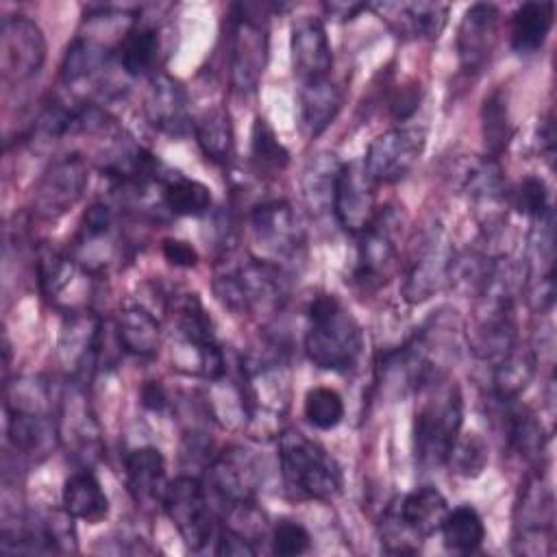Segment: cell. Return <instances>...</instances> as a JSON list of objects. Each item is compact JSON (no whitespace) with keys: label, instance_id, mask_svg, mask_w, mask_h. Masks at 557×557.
<instances>
[{"label":"cell","instance_id":"1","mask_svg":"<svg viewBox=\"0 0 557 557\" xmlns=\"http://www.w3.org/2000/svg\"><path fill=\"white\" fill-rule=\"evenodd\" d=\"M305 352L322 370L344 372L352 368L363 348V333L352 313L335 294H320L307 309Z\"/></svg>","mask_w":557,"mask_h":557},{"label":"cell","instance_id":"2","mask_svg":"<svg viewBox=\"0 0 557 557\" xmlns=\"http://www.w3.org/2000/svg\"><path fill=\"white\" fill-rule=\"evenodd\" d=\"M426 398L413 416V453L424 468L444 466L455 440L461 433L463 400L455 383L442 379L420 389Z\"/></svg>","mask_w":557,"mask_h":557},{"label":"cell","instance_id":"3","mask_svg":"<svg viewBox=\"0 0 557 557\" xmlns=\"http://www.w3.org/2000/svg\"><path fill=\"white\" fill-rule=\"evenodd\" d=\"M278 463L285 485L302 498L329 500L342 490L337 461L300 431L278 435Z\"/></svg>","mask_w":557,"mask_h":557},{"label":"cell","instance_id":"4","mask_svg":"<svg viewBox=\"0 0 557 557\" xmlns=\"http://www.w3.org/2000/svg\"><path fill=\"white\" fill-rule=\"evenodd\" d=\"M213 292L235 313H257L281 305L287 278L281 265L252 257L235 268L215 272Z\"/></svg>","mask_w":557,"mask_h":557},{"label":"cell","instance_id":"5","mask_svg":"<svg viewBox=\"0 0 557 557\" xmlns=\"http://www.w3.org/2000/svg\"><path fill=\"white\" fill-rule=\"evenodd\" d=\"M163 511L176 527L185 546L200 550L213 537L215 520L202 483L194 476H176L165 485L161 498Z\"/></svg>","mask_w":557,"mask_h":557},{"label":"cell","instance_id":"6","mask_svg":"<svg viewBox=\"0 0 557 557\" xmlns=\"http://www.w3.org/2000/svg\"><path fill=\"white\" fill-rule=\"evenodd\" d=\"M89 181L87 161L78 154L54 159L39 176L33 191V211L41 220L65 215L83 196Z\"/></svg>","mask_w":557,"mask_h":557},{"label":"cell","instance_id":"7","mask_svg":"<svg viewBox=\"0 0 557 557\" xmlns=\"http://www.w3.org/2000/svg\"><path fill=\"white\" fill-rule=\"evenodd\" d=\"M426 135L418 126H398L381 133L368 146L363 170L372 183H398L420 161Z\"/></svg>","mask_w":557,"mask_h":557},{"label":"cell","instance_id":"8","mask_svg":"<svg viewBox=\"0 0 557 557\" xmlns=\"http://www.w3.org/2000/svg\"><path fill=\"white\" fill-rule=\"evenodd\" d=\"M516 553L522 555H544L550 553L553 544V492L540 474L527 479L516 503Z\"/></svg>","mask_w":557,"mask_h":557},{"label":"cell","instance_id":"9","mask_svg":"<svg viewBox=\"0 0 557 557\" xmlns=\"http://www.w3.org/2000/svg\"><path fill=\"white\" fill-rule=\"evenodd\" d=\"M46 61V39L41 28L26 15H9L0 26V70L2 81L20 85L33 78Z\"/></svg>","mask_w":557,"mask_h":557},{"label":"cell","instance_id":"10","mask_svg":"<svg viewBox=\"0 0 557 557\" xmlns=\"http://www.w3.org/2000/svg\"><path fill=\"white\" fill-rule=\"evenodd\" d=\"M396 224L398 220L389 207L379 209L370 226L357 235L359 257L352 281L366 292L385 285L396 268Z\"/></svg>","mask_w":557,"mask_h":557},{"label":"cell","instance_id":"11","mask_svg":"<svg viewBox=\"0 0 557 557\" xmlns=\"http://www.w3.org/2000/svg\"><path fill=\"white\" fill-rule=\"evenodd\" d=\"M231 30V83L239 94H252L268 63V28L246 7H235Z\"/></svg>","mask_w":557,"mask_h":557},{"label":"cell","instance_id":"12","mask_svg":"<svg viewBox=\"0 0 557 557\" xmlns=\"http://www.w3.org/2000/svg\"><path fill=\"white\" fill-rule=\"evenodd\" d=\"M252 239L261 248L263 261L281 263L298 255L302 246V231L298 218L285 200H268L250 213Z\"/></svg>","mask_w":557,"mask_h":557},{"label":"cell","instance_id":"13","mask_svg":"<svg viewBox=\"0 0 557 557\" xmlns=\"http://www.w3.org/2000/svg\"><path fill=\"white\" fill-rule=\"evenodd\" d=\"M57 431H59V440L76 461L87 466L100 457L102 453L100 426L89 405L85 403L83 392L76 385L70 389V394L61 396Z\"/></svg>","mask_w":557,"mask_h":557},{"label":"cell","instance_id":"14","mask_svg":"<svg viewBox=\"0 0 557 557\" xmlns=\"http://www.w3.org/2000/svg\"><path fill=\"white\" fill-rule=\"evenodd\" d=\"M453 252L448 244H444L442 228H433L422 244L416 246V255L409 263L403 296L409 302H422L431 298L444 283H448Z\"/></svg>","mask_w":557,"mask_h":557},{"label":"cell","instance_id":"15","mask_svg":"<svg viewBox=\"0 0 557 557\" xmlns=\"http://www.w3.org/2000/svg\"><path fill=\"white\" fill-rule=\"evenodd\" d=\"M117 250L113 211L104 202H94L78 226L72 257L89 274L102 272Z\"/></svg>","mask_w":557,"mask_h":557},{"label":"cell","instance_id":"16","mask_svg":"<svg viewBox=\"0 0 557 557\" xmlns=\"http://www.w3.org/2000/svg\"><path fill=\"white\" fill-rule=\"evenodd\" d=\"M372 185L374 183L363 168H357L355 163H342L335 187L333 213L339 226L352 235L363 233L379 211L374 207Z\"/></svg>","mask_w":557,"mask_h":557},{"label":"cell","instance_id":"17","mask_svg":"<svg viewBox=\"0 0 557 557\" xmlns=\"http://www.w3.org/2000/svg\"><path fill=\"white\" fill-rule=\"evenodd\" d=\"M500 13L494 4H472L457 28V57L466 72H481L498 39Z\"/></svg>","mask_w":557,"mask_h":557},{"label":"cell","instance_id":"18","mask_svg":"<svg viewBox=\"0 0 557 557\" xmlns=\"http://www.w3.org/2000/svg\"><path fill=\"white\" fill-rule=\"evenodd\" d=\"M289 50L294 74L302 83L329 76L333 67V50L324 24L318 17L302 15L294 22Z\"/></svg>","mask_w":557,"mask_h":557},{"label":"cell","instance_id":"19","mask_svg":"<svg viewBox=\"0 0 557 557\" xmlns=\"http://www.w3.org/2000/svg\"><path fill=\"white\" fill-rule=\"evenodd\" d=\"M7 437L15 453L26 459H44L59 440L57 418L46 409L7 407Z\"/></svg>","mask_w":557,"mask_h":557},{"label":"cell","instance_id":"20","mask_svg":"<svg viewBox=\"0 0 557 557\" xmlns=\"http://www.w3.org/2000/svg\"><path fill=\"white\" fill-rule=\"evenodd\" d=\"M100 322L87 311L70 313L59 337V359L72 379L85 376L98 359Z\"/></svg>","mask_w":557,"mask_h":557},{"label":"cell","instance_id":"21","mask_svg":"<svg viewBox=\"0 0 557 557\" xmlns=\"http://www.w3.org/2000/svg\"><path fill=\"white\" fill-rule=\"evenodd\" d=\"M146 115L159 131L185 135L191 128L185 87L170 74H154L146 94Z\"/></svg>","mask_w":557,"mask_h":557},{"label":"cell","instance_id":"22","mask_svg":"<svg viewBox=\"0 0 557 557\" xmlns=\"http://www.w3.org/2000/svg\"><path fill=\"white\" fill-rule=\"evenodd\" d=\"M368 9L405 37L437 39L448 17V7L440 2H379Z\"/></svg>","mask_w":557,"mask_h":557},{"label":"cell","instance_id":"23","mask_svg":"<svg viewBox=\"0 0 557 557\" xmlns=\"http://www.w3.org/2000/svg\"><path fill=\"white\" fill-rule=\"evenodd\" d=\"M209 485L226 507L250 503L257 485V466L239 448L224 450L209 466Z\"/></svg>","mask_w":557,"mask_h":557},{"label":"cell","instance_id":"24","mask_svg":"<svg viewBox=\"0 0 557 557\" xmlns=\"http://www.w3.org/2000/svg\"><path fill=\"white\" fill-rule=\"evenodd\" d=\"M448 511L444 494L433 485H422L409 492L400 505H396L394 520L416 540L429 537L440 531Z\"/></svg>","mask_w":557,"mask_h":557},{"label":"cell","instance_id":"25","mask_svg":"<svg viewBox=\"0 0 557 557\" xmlns=\"http://www.w3.org/2000/svg\"><path fill=\"white\" fill-rule=\"evenodd\" d=\"M339 170L342 161L333 152H318L305 165L300 189L305 207L313 218H322L333 211Z\"/></svg>","mask_w":557,"mask_h":557},{"label":"cell","instance_id":"26","mask_svg":"<svg viewBox=\"0 0 557 557\" xmlns=\"http://www.w3.org/2000/svg\"><path fill=\"white\" fill-rule=\"evenodd\" d=\"M300 102V124L309 137H318L342 109V91L326 76L318 81H307L298 94Z\"/></svg>","mask_w":557,"mask_h":557},{"label":"cell","instance_id":"27","mask_svg":"<svg viewBox=\"0 0 557 557\" xmlns=\"http://www.w3.org/2000/svg\"><path fill=\"white\" fill-rule=\"evenodd\" d=\"M126 485L137 503L163 498L165 485V459L154 446H139L124 459Z\"/></svg>","mask_w":557,"mask_h":557},{"label":"cell","instance_id":"28","mask_svg":"<svg viewBox=\"0 0 557 557\" xmlns=\"http://www.w3.org/2000/svg\"><path fill=\"white\" fill-rule=\"evenodd\" d=\"M496 403L503 407V431L509 448L527 461H540L546 446L542 422L531 411L516 405V400Z\"/></svg>","mask_w":557,"mask_h":557},{"label":"cell","instance_id":"29","mask_svg":"<svg viewBox=\"0 0 557 557\" xmlns=\"http://www.w3.org/2000/svg\"><path fill=\"white\" fill-rule=\"evenodd\" d=\"M161 50L159 26L152 22L135 20L117 44V63L128 76H139L154 67Z\"/></svg>","mask_w":557,"mask_h":557},{"label":"cell","instance_id":"30","mask_svg":"<svg viewBox=\"0 0 557 557\" xmlns=\"http://www.w3.org/2000/svg\"><path fill=\"white\" fill-rule=\"evenodd\" d=\"M63 511L72 518L98 524L109 513V498L100 485V481L89 472H74L63 485Z\"/></svg>","mask_w":557,"mask_h":557},{"label":"cell","instance_id":"31","mask_svg":"<svg viewBox=\"0 0 557 557\" xmlns=\"http://www.w3.org/2000/svg\"><path fill=\"white\" fill-rule=\"evenodd\" d=\"M115 335L122 350L137 357H150L159 348L161 324L148 309L128 305L117 313Z\"/></svg>","mask_w":557,"mask_h":557},{"label":"cell","instance_id":"32","mask_svg":"<svg viewBox=\"0 0 557 557\" xmlns=\"http://www.w3.org/2000/svg\"><path fill=\"white\" fill-rule=\"evenodd\" d=\"M555 17L553 2H524L511 15V48L518 54H533L537 52L550 28Z\"/></svg>","mask_w":557,"mask_h":557},{"label":"cell","instance_id":"33","mask_svg":"<svg viewBox=\"0 0 557 557\" xmlns=\"http://www.w3.org/2000/svg\"><path fill=\"white\" fill-rule=\"evenodd\" d=\"M161 187V205L172 215H202L209 211L213 198L211 189L200 181L187 178L181 172L159 174Z\"/></svg>","mask_w":557,"mask_h":557},{"label":"cell","instance_id":"34","mask_svg":"<svg viewBox=\"0 0 557 557\" xmlns=\"http://www.w3.org/2000/svg\"><path fill=\"white\" fill-rule=\"evenodd\" d=\"M535 352L531 348L513 346L505 357L494 366L492 374V394L496 400H516L520 392L527 389L535 374Z\"/></svg>","mask_w":557,"mask_h":557},{"label":"cell","instance_id":"35","mask_svg":"<svg viewBox=\"0 0 557 557\" xmlns=\"http://www.w3.org/2000/svg\"><path fill=\"white\" fill-rule=\"evenodd\" d=\"M196 141L202 154L213 163H228L233 157V124L224 107L209 109L196 124Z\"/></svg>","mask_w":557,"mask_h":557},{"label":"cell","instance_id":"36","mask_svg":"<svg viewBox=\"0 0 557 557\" xmlns=\"http://www.w3.org/2000/svg\"><path fill=\"white\" fill-rule=\"evenodd\" d=\"M481 135L490 159H498L511 139V122L503 89H494L481 104Z\"/></svg>","mask_w":557,"mask_h":557},{"label":"cell","instance_id":"37","mask_svg":"<svg viewBox=\"0 0 557 557\" xmlns=\"http://www.w3.org/2000/svg\"><path fill=\"white\" fill-rule=\"evenodd\" d=\"M440 531L446 548L455 553H474L485 537L483 520L470 505H459L453 511L448 509Z\"/></svg>","mask_w":557,"mask_h":557},{"label":"cell","instance_id":"38","mask_svg":"<svg viewBox=\"0 0 557 557\" xmlns=\"http://www.w3.org/2000/svg\"><path fill=\"white\" fill-rule=\"evenodd\" d=\"M109 57L111 52L107 46L89 37H76L65 50V57L61 63V81L67 87L78 81H85L94 76L98 70H102Z\"/></svg>","mask_w":557,"mask_h":557},{"label":"cell","instance_id":"39","mask_svg":"<svg viewBox=\"0 0 557 557\" xmlns=\"http://www.w3.org/2000/svg\"><path fill=\"white\" fill-rule=\"evenodd\" d=\"M250 163L259 176H272L287 168L289 152L285 146L276 139L272 126L257 117L250 133Z\"/></svg>","mask_w":557,"mask_h":557},{"label":"cell","instance_id":"40","mask_svg":"<svg viewBox=\"0 0 557 557\" xmlns=\"http://www.w3.org/2000/svg\"><path fill=\"white\" fill-rule=\"evenodd\" d=\"M305 418L320 431L335 429L344 418V400L333 387H311L305 396Z\"/></svg>","mask_w":557,"mask_h":557},{"label":"cell","instance_id":"41","mask_svg":"<svg viewBox=\"0 0 557 557\" xmlns=\"http://www.w3.org/2000/svg\"><path fill=\"white\" fill-rule=\"evenodd\" d=\"M446 463L453 468V472L461 474V476H479L487 463V446L485 442L470 433V435H461L455 440Z\"/></svg>","mask_w":557,"mask_h":557},{"label":"cell","instance_id":"42","mask_svg":"<svg viewBox=\"0 0 557 557\" xmlns=\"http://www.w3.org/2000/svg\"><path fill=\"white\" fill-rule=\"evenodd\" d=\"M513 207L522 213L529 215L533 220L550 213V205H548V187L544 183V178L540 176H524L520 181V185L516 187L513 196H511Z\"/></svg>","mask_w":557,"mask_h":557},{"label":"cell","instance_id":"43","mask_svg":"<svg viewBox=\"0 0 557 557\" xmlns=\"http://www.w3.org/2000/svg\"><path fill=\"white\" fill-rule=\"evenodd\" d=\"M270 542H272V553L274 555L294 557V555H302V553L309 550L311 535L300 522L283 518L274 524Z\"/></svg>","mask_w":557,"mask_h":557},{"label":"cell","instance_id":"44","mask_svg":"<svg viewBox=\"0 0 557 557\" xmlns=\"http://www.w3.org/2000/svg\"><path fill=\"white\" fill-rule=\"evenodd\" d=\"M218 555H255L257 548L252 546V540L246 537L244 533L224 527L218 535V546H215Z\"/></svg>","mask_w":557,"mask_h":557},{"label":"cell","instance_id":"45","mask_svg":"<svg viewBox=\"0 0 557 557\" xmlns=\"http://www.w3.org/2000/svg\"><path fill=\"white\" fill-rule=\"evenodd\" d=\"M161 252L176 268H194L198 263L196 248L187 242H181V239H163Z\"/></svg>","mask_w":557,"mask_h":557},{"label":"cell","instance_id":"46","mask_svg":"<svg viewBox=\"0 0 557 557\" xmlns=\"http://www.w3.org/2000/svg\"><path fill=\"white\" fill-rule=\"evenodd\" d=\"M418 100H420V94H418V89H416L413 85L400 87V89L396 91V96L392 98V104H389L392 115L398 117V120L409 117V115L418 109Z\"/></svg>","mask_w":557,"mask_h":557},{"label":"cell","instance_id":"47","mask_svg":"<svg viewBox=\"0 0 557 557\" xmlns=\"http://www.w3.org/2000/svg\"><path fill=\"white\" fill-rule=\"evenodd\" d=\"M141 405L152 409V411H161L168 405V396H165L163 387L157 381H148L141 387Z\"/></svg>","mask_w":557,"mask_h":557},{"label":"cell","instance_id":"48","mask_svg":"<svg viewBox=\"0 0 557 557\" xmlns=\"http://www.w3.org/2000/svg\"><path fill=\"white\" fill-rule=\"evenodd\" d=\"M553 148H555V131H553V120L550 115L540 124V152L553 163Z\"/></svg>","mask_w":557,"mask_h":557}]
</instances>
